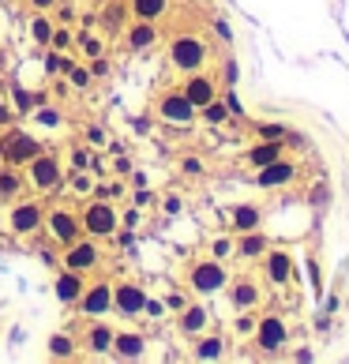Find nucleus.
<instances>
[{
  "mask_svg": "<svg viewBox=\"0 0 349 364\" xmlns=\"http://www.w3.org/2000/svg\"><path fill=\"white\" fill-rule=\"evenodd\" d=\"M79 226H83L86 236H94V241H106V236L117 233V226H121V215H117V207L109 199H86V207L79 210Z\"/></svg>",
  "mask_w": 349,
  "mask_h": 364,
  "instance_id": "1",
  "label": "nucleus"
},
{
  "mask_svg": "<svg viewBox=\"0 0 349 364\" xmlns=\"http://www.w3.org/2000/svg\"><path fill=\"white\" fill-rule=\"evenodd\" d=\"M207 57H210V45H207V38H200V34H177L169 42V64L184 75L200 72V68L207 64Z\"/></svg>",
  "mask_w": 349,
  "mask_h": 364,
  "instance_id": "2",
  "label": "nucleus"
},
{
  "mask_svg": "<svg viewBox=\"0 0 349 364\" xmlns=\"http://www.w3.org/2000/svg\"><path fill=\"white\" fill-rule=\"evenodd\" d=\"M188 286H192V293H200V297H214V293H221L229 286V271L221 259H200V263L188 267Z\"/></svg>",
  "mask_w": 349,
  "mask_h": 364,
  "instance_id": "3",
  "label": "nucleus"
},
{
  "mask_svg": "<svg viewBox=\"0 0 349 364\" xmlns=\"http://www.w3.org/2000/svg\"><path fill=\"white\" fill-rule=\"evenodd\" d=\"M27 180H30V188H38V192H57V188H64V165H60V158L38 150V154L27 162Z\"/></svg>",
  "mask_w": 349,
  "mask_h": 364,
  "instance_id": "4",
  "label": "nucleus"
},
{
  "mask_svg": "<svg viewBox=\"0 0 349 364\" xmlns=\"http://www.w3.org/2000/svg\"><path fill=\"white\" fill-rule=\"evenodd\" d=\"M38 150H42V143H38L34 136L12 128V124L4 128V139H0V158H4L8 165H27L30 158L38 154Z\"/></svg>",
  "mask_w": 349,
  "mask_h": 364,
  "instance_id": "5",
  "label": "nucleus"
},
{
  "mask_svg": "<svg viewBox=\"0 0 349 364\" xmlns=\"http://www.w3.org/2000/svg\"><path fill=\"white\" fill-rule=\"evenodd\" d=\"M64 267L68 271H79V274H91V271H98L101 267V248H98V241L94 236H79V241H71L68 248H64Z\"/></svg>",
  "mask_w": 349,
  "mask_h": 364,
  "instance_id": "6",
  "label": "nucleus"
},
{
  "mask_svg": "<svg viewBox=\"0 0 349 364\" xmlns=\"http://www.w3.org/2000/svg\"><path fill=\"white\" fill-rule=\"evenodd\" d=\"M256 345L263 353H278L285 342H289V327H285V319L278 312H267V315H259V323H256Z\"/></svg>",
  "mask_w": 349,
  "mask_h": 364,
  "instance_id": "7",
  "label": "nucleus"
},
{
  "mask_svg": "<svg viewBox=\"0 0 349 364\" xmlns=\"http://www.w3.org/2000/svg\"><path fill=\"white\" fill-rule=\"evenodd\" d=\"M158 117H162L165 124H177V128H188V124L200 117V109L192 106V101L184 98V90H169L158 98Z\"/></svg>",
  "mask_w": 349,
  "mask_h": 364,
  "instance_id": "8",
  "label": "nucleus"
},
{
  "mask_svg": "<svg viewBox=\"0 0 349 364\" xmlns=\"http://www.w3.org/2000/svg\"><path fill=\"white\" fill-rule=\"evenodd\" d=\"M45 233H49V241L53 244H60V248H68L71 241H79V236H83V226H79V215H71V210H49V215H45Z\"/></svg>",
  "mask_w": 349,
  "mask_h": 364,
  "instance_id": "9",
  "label": "nucleus"
},
{
  "mask_svg": "<svg viewBox=\"0 0 349 364\" xmlns=\"http://www.w3.org/2000/svg\"><path fill=\"white\" fill-rule=\"evenodd\" d=\"M42 221H45V210H42V203H34V199H23V203H15V207L8 210V229H12L15 236L38 233Z\"/></svg>",
  "mask_w": 349,
  "mask_h": 364,
  "instance_id": "10",
  "label": "nucleus"
},
{
  "mask_svg": "<svg viewBox=\"0 0 349 364\" xmlns=\"http://www.w3.org/2000/svg\"><path fill=\"white\" fill-rule=\"evenodd\" d=\"M79 312L94 315V319L113 312V282H86L83 297H79Z\"/></svg>",
  "mask_w": 349,
  "mask_h": 364,
  "instance_id": "11",
  "label": "nucleus"
},
{
  "mask_svg": "<svg viewBox=\"0 0 349 364\" xmlns=\"http://www.w3.org/2000/svg\"><path fill=\"white\" fill-rule=\"evenodd\" d=\"M143 304H147V289L139 282H113V312L128 315V319H139L143 315Z\"/></svg>",
  "mask_w": 349,
  "mask_h": 364,
  "instance_id": "12",
  "label": "nucleus"
},
{
  "mask_svg": "<svg viewBox=\"0 0 349 364\" xmlns=\"http://www.w3.org/2000/svg\"><path fill=\"white\" fill-rule=\"evenodd\" d=\"M184 98L192 101L195 109H203V106H210L214 98H218V83H214V75H203V68L200 72H188V79H184Z\"/></svg>",
  "mask_w": 349,
  "mask_h": 364,
  "instance_id": "13",
  "label": "nucleus"
},
{
  "mask_svg": "<svg viewBox=\"0 0 349 364\" xmlns=\"http://www.w3.org/2000/svg\"><path fill=\"white\" fill-rule=\"evenodd\" d=\"M293 177H297V162H289V158H274L271 165H259L256 184L259 188H285V184H293Z\"/></svg>",
  "mask_w": 349,
  "mask_h": 364,
  "instance_id": "14",
  "label": "nucleus"
},
{
  "mask_svg": "<svg viewBox=\"0 0 349 364\" xmlns=\"http://www.w3.org/2000/svg\"><path fill=\"white\" fill-rule=\"evenodd\" d=\"M263 278L271 282V286H285V282L293 278V256L282 248H267L263 256Z\"/></svg>",
  "mask_w": 349,
  "mask_h": 364,
  "instance_id": "15",
  "label": "nucleus"
},
{
  "mask_svg": "<svg viewBox=\"0 0 349 364\" xmlns=\"http://www.w3.org/2000/svg\"><path fill=\"white\" fill-rule=\"evenodd\" d=\"M83 289H86V274H79V271H60L57 274V282H53V293H57V300L60 304H79V297H83Z\"/></svg>",
  "mask_w": 349,
  "mask_h": 364,
  "instance_id": "16",
  "label": "nucleus"
},
{
  "mask_svg": "<svg viewBox=\"0 0 349 364\" xmlns=\"http://www.w3.org/2000/svg\"><path fill=\"white\" fill-rule=\"evenodd\" d=\"M177 327H180V335H188V338H200L203 330L210 327V312L203 304H184L177 312Z\"/></svg>",
  "mask_w": 349,
  "mask_h": 364,
  "instance_id": "17",
  "label": "nucleus"
},
{
  "mask_svg": "<svg viewBox=\"0 0 349 364\" xmlns=\"http://www.w3.org/2000/svg\"><path fill=\"white\" fill-rule=\"evenodd\" d=\"M271 248V236L263 229H252V233H237V259H263Z\"/></svg>",
  "mask_w": 349,
  "mask_h": 364,
  "instance_id": "18",
  "label": "nucleus"
},
{
  "mask_svg": "<svg viewBox=\"0 0 349 364\" xmlns=\"http://www.w3.org/2000/svg\"><path fill=\"white\" fill-rule=\"evenodd\" d=\"M113 353L121 361H139L143 353H147V338H143L139 330H117L113 335Z\"/></svg>",
  "mask_w": 349,
  "mask_h": 364,
  "instance_id": "19",
  "label": "nucleus"
},
{
  "mask_svg": "<svg viewBox=\"0 0 349 364\" xmlns=\"http://www.w3.org/2000/svg\"><path fill=\"white\" fill-rule=\"evenodd\" d=\"M229 300H233L237 312H244V308H256V304H259V286H256V278H237V282H229Z\"/></svg>",
  "mask_w": 349,
  "mask_h": 364,
  "instance_id": "20",
  "label": "nucleus"
},
{
  "mask_svg": "<svg viewBox=\"0 0 349 364\" xmlns=\"http://www.w3.org/2000/svg\"><path fill=\"white\" fill-rule=\"evenodd\" d=\"M158 45V27L154 23H143V19H136L128 27V49L132 53H147V49H154Z\"/></svg>",
  "mask_w": 349,
  "mask_h": 364,
  "instance_id": "21",
  "label": "nucleus"
},
{
  "mask_svg": "<svg viewBox=\"0 0 349 364\" xmlns=\"http://www.w3.org/2000/svg\"><path fill=\"white\" fill-rule=\"evenodd\" d=\"M113 335L117 330L109 327V323H94V327H86V350L91 353H113Z\"/></svg>",
  "mask_w": 349,
  "mask_h": 364,
  "instance_id": "22",
  "label": "nucleus"
},
{
  "mask_svg": "<svg viewBox=\"0 0 349 364\" xmlns=\"http://www.w3.org/2000/svg\"><path fill=\"white\" fill-rule=\"evenodd\" d=\"M128 12H132V19L158 23L165 12H169V0H128Z\"/></svg>",
  "mask_w": 349,
  "mask_h": 364,
  "instance_id": "23",
  "label": "nucleus"
},
{
  "mask_svg": "<svg viewBox=\"0 0 349 364\" xmlns=\"http://www.w3.org/2000/svg\"><path fill=\"white\" fill-rule=\"evenodd\" d=\"M274 158H282V139H263L259 147H252L248 150V165H271Z\"/></svg>",
  "mask_w": 349,
  "mask_h": 364,
  "instance_id": "24",
  "label": "nucleus"
},
{
  "mask_svg": "<svg viewBox=\"0 0 349 364\" xmlns=\"http://www.w3.org/2000/svg\"><path fill=\"white\" fill-rule=\"evenodd\" d=\"M221 353H226V342H221L218 335H203L200 342H195L192 357H195V361H218Z\"/></svg>",
  "mask_w": 349,
  "mask_h": 364,
  "instance_id": "25",
  "label": "nucleus"
},
{
  "mask_svg": "<svg viewBox=\"0 0 349 364\" xmlns=\"http://www.w3.org/2000/svg\"><path fill=\"white\" fill-rule=\"evenodd\" d=\"M259 221H263V215H259V207H237L233 210V229L237 233H252V229H259Z\"/></svg>",
  "mask_w": 349,
  "mask_h": 364,
  "instance_id": "26",
  "label": "nucleus"
},
{
  "mask_svg": "<svg viewBox=\"0 0 349 364\" xmlns=\"http://www.w3.org/2000/svg\"><path fill=\"white\" fill-rule=\"evenodd\" d=\"M75 45H79V53H83L86 60H94V57H106V42H101L98 34H79V38H75Z\"/></svg>",
  "mask_w": 349,
  "mask_h": 364,
  "instance_id": "27",
  "label": "nucleus"
},
{
  "mask_svg": "<svg viewBox=\"0 0 349 364\" xmlns=\"http://www.w3.org/2000/svg\"><path fill=\"white\" fill-rule=\"evenodd\" d=\"M71 353H75V338H71V335H53V338H49V357L68 361Z\"/></svg>",
  "mask_w": 349,
  "mask_h": 364,
  "instance_id": "28",
  "label": "nucleus"
},
{
  "mask_svg": "<svg viewBox=\"0 0 349 364\" xmlns=\"http://www.w3.org/2000/svg\"><path fill=\"white\" fill-rule=\"evenodd\" d=\"M12 98H15V109H19V113H34V109L42 106V94H27L19 83L12 86Z\"/></svg>",
  "mask_w": 349,
  "mask_h": 364,
  "instance_id": "29",
  "label": "nucleus"
},
{
  "mask_svg": "<svg viewBox=\"0 0 349 364\" xmlns=\"http://www.w3.org/2000/svg\"><path fill=\"white\" fill-rule=\"evenodd\" d=\"M71 45H75V34L64 27V23H57L53 27V34H49V49H57V53H68Z\"/></svg>",
  "mask_w": 349,
  "mask_h": 364,
  "instance_id": "30",
  "label": "nucleus"
},
{
  "mask_svg": "<svg viewBox=\"0 0 349 364\" xmlns=\"http://www.w3.org/2000/svg\"><path fill=\"white\" fill-rule=\"evenodd\" d=\"M200 113H203V121H207L210 128H218V124H226V121H229V109H226V101H218V98H214L210 106H203Z\"/></svg>",
  "mask_w": 349,
  "mask_h": 364,
  "instance_id": "31",
  "label": "nucleus"
},
{
  "mask_svg": "<svg viewBox=\"0 0 349 364\" xmlns=\"http://www.w3.org/2000/svg\"><path fill=\"white\" fill-rule=\"evenodd\" d=\"M53 27H57V23H49V19H45V15H34V19H30V38H34L38 45H49V34H53Z\"/></svg>",
  "mask_w": 349,
  "mask_h": 364,
  "instance_id": "32",
  "label": "nucleus"
},
{
  "mask_svg": "<svg viewBox=\"0 0 349 364\" xmlns=\"http://www.w3.org/2000/svg\"><path fill=\"white\" fill-rule=\"evenodd\" d=\"M124 12H128V4H117V0H109V4H106V12H101V23H106L109 30H121Z\"/></svg>",
  "mask_w": 349,
  "mask_h": 364,
  "instance_id": "33",
  "label": "nucleus"
},
{
  "mask_svg": "<svg viewBox=\"0 0 349 364\" xmlns=\"http://www.w3.org/2000/svg\"><path fill=\"white\" fill-rule=\"evenodd\" d=\"M233 252H237V241H233V236H214V241H210V256L221 259V263H226Z\"/></svg>",
  "mask_w": 349,
  "mask_h": 364,
  "instance_id": "34",
  "label": "nucleus"
},
{
  "mask_svg": "<svg viewBox=\"0 0 349 364\" xmlns=\"http://www.w3.org/2000/svg\"><path fill=\"white\" fill-rule=\"evenodd\" d=\"M256 323H259V315H252V308H244V312L233 319V330L241 338H248V335H256Z\"/></svg>",
  "mask_w": 349,
  "mask_h": 364,
  "instance_id": "35",
  "label": "nucleus"
},
{
  "mask_svg": "<svg viewBox=\"0 0 349 364\" xmlns=\"http://www.w3.org/2000/svg\"><path fill=\"white\" fill-rule=\"evenodd\" d=\"M64 184H71L75 195H91L94 192V180L86 177V169H71V180H64Z\"/></svg>",
  "mask_w": 349,
  "mask_h": 364,
  "instance_id": "36",
  "label": "nucleus"
},
{
  "mask_svg": "<svg viewBox=\"0 0 349 364\" xmlns=\"http://www.w3.org/2000/svg\"><path fill=\"white\" fill-rule=\"evenodd\" d=\"M64 75H68V83L75 86V90H86V86H91V79H94V75H91V68H75V64H71Z\"/></svg>",
  "mask_w": 349,
  "mask_h": 364,
  "instance_id": "37",
  "label": "nucleus"
},
{
  "mask_svg": "<svg viewBox=\"0 0 349 364\" xmlns=\"http://www.w3.org/2000/svg\"><path fill=\"white\" fill-rule=\"evenodd\" d=\"M143 315H147V319H165V315H169V308H165V300L147 297V304H143Z\"/></svg>",
  "mask_w": 349,
  "mask_h": 364,
  "instance_id": "38",
  "label": "nucleus"
},
{
  "mask_svg": "<svg viewBox=\"0 0 349 364\" xmlns=\"http://www.w3.org/2000/svg\"><path fill=\"white\" fill-rule=\"evenodd\" d=\"M19 192V177H15V173H0V195H15Z\"/></svg>",
  "mask_w": 349,
  "mask_h": 364,
  "instance_id": "39",
  "label": "nucleus"
},
{
  "mask_svg": "<svg viewBox=\"0 0 349 364\" xmlns=\"http://www.w3.org/2000/svg\"><path fill=\"white\" fill-rule=\"evenodd\" d=\"M259 139H285L289 132L282 128V124H259V132H256Z\"/></svg>",
  "mask_w": 349,
  "mask_h": 364,
  "instance_id": "40",
  "label": "nucleus"
},
{
  "mask_svg": "<svg viewBox=\"0 0 349 364\" xmlns=\"http://www.w3.org/2000/svg\"><path fill=\"white\" fill-rule=\"evenodd\" d=\"M94 165V158L86 154V150H75V154H71V169H91Z\"/></svg>",
  "mask_w": 349,
  "mask_h": 364,
  "instance_id": "41",
  "label": "nucleus"
},
{
  "mask_svg": "<svg viewBox=\"0 0 349 364\" xmlns=\"http://www.w3.org/2000/svg\"><path fill=\"white\" fill-rule=\"evenodd\" d=\"M184 304H188V300H184V293H169V297H165V308H169L173 315H177Z\"/></svg>",
  "mask_w": 349,
  "mask_h": 364,
  "instance_id": "42",
  "label": "nucleus"
},
{
  "mask_svg": "<svg viewBox=\"0 0 349 364\" xmlns=\"http://www.w3.org/2000/svg\"><path fill=\"white\" fill-rule=\"evenodd\" d=\"M226 109H229V117H241V113H244L241 98H237V94H233V90H229V94H226Z\"/></svg>",
  "mask_w": 349,
  "mask_h": 364,
  "instance_id": "43",
  "label": "nucleus"
},
{
  "mask_svg": "<svg viewBox=\"0 0 349 364\" xmlns=\"http://www.w3.org/2000/svg\"><path fill=\"white\" fill-rule=\"evenodd\" d=\"M38 121L53 128V124H60V113H57V109H38Z\"/></svg>",
  "mask_w": 349,
  "mask_h": 364,
  "instance_id": "44",
  "label": "nucleus"
},
{
  "mask_svg": "<svg viewBox=\"0 0 349 364\" xmlns=\"http://www.w3.org/2000/svg\"><path fill=\"white\" fill-rule=\"evenodd\" d=\"M180 165H184V173H188V177H200V173H203V162H200V158H184Z\"/></svg>",
  "mask_w": 349,
  "mask_h": 364,
  "instance_id": "45",
  "label": "nucleus"
},
{
  "mask_svg": "<svg viewBox=\"0 0 349 364\" xmlns=\"http://www.w3.org/2000/svg\"><path fill=\"white\" fill-rule=\"evenodd\" d=\"M180 210H184V199H180V195H169V199H165V215H180Z\"/></svg>",
  "mask_w": 349,
  "mask_h": 364,
  "instance_id": "46",
  "label": "nucleus"
},
{
  "mask_svg": "<svg viewBox=\"0 0 349 364\" xmlns=\"http://www.w3.org/2000/svg\"><path fill=\"white\" fill-rule=\"evenodd\" d=\"M71 19H75V8H71V4H60V8H57V23H64V27H68Z\"/></svg>",
  "mask_w": 349,
  "mask_h": 364,
  "instance_id": "47",
  "label": "nucleus"
},
{
  "mask_svg": "<svg viewBox=\"0 0 349 364\" xmlns=\"http://www.w3.org/2000/svg\"><path fill=\"white\" fill-rule=\"evenodd\" d=\"M86 143L101 147V143H106V132H101V128H86Z\"/></svg>",
  "mask_w": 349,
  "mask_h": 364,
  "instance_id": "48",
  "label": "nucleus"
},
{
  "mask_svg": "<svg viewBox=\"0 0 349 364\" xmlns=\"http://www.w3.org/2000/svg\"><path fill=\"white\" fill-rule=\"evenodd\" d=\"M45 72H49V75L60 72V53L57 49H49V57H45Z\"/></svg>",
  "mask_w": 349,
  "mask_h": 364,
  "instance_id": "49",
  "label": "nucleus"
},
{
  "mask_svg": "<svg viewBox=\"0 0 349 364\" xmlns=\"http://www.w3.org/2000/svg\"><path fill=\"white\" fill-rule=\"evenodd\" d=\"M132 203H136V207H147V203H150V192H147V188H136V192H132Z\"/></svg>",
  "mask_w": 349,
  "mask_h": 364,
  "instance_id": "50",
  "label": "nucleus"
},
{
  "mask_svg": "<svg viewBox=\"0 0 349 364\" xmlns=\"http://www.w3.org/2000/svg\"><path fill=\"white\" fill-rule=\"evenodd\" d=\"M8 124H12V109H8V101L0 98V132H4Z\"/></svg>",
  "mask_w": 349,
  "mask_h": 364,
  "instance_id": "51",
  "label": "nucleus"
},
{
  "mask_svg": "<svg viewBox=\"0 0 349 364\" xmlns=\"http://www.w3.org/2000/svg\"><path fill=\"white\" fill-rule=\"evenodd\" d=\"M34 12H49V8H57V0H27Z\"/></svg>",
  "mask_w": 349,
  "mask_h": 364,
  "instance_id": "52",
  "label": "nucleus"
},
{
  "mask_svg": "<svg viewBox=\"0 0 349 364\" xmlns=\"http://www.w3.org/2000/svg\"><path fill=\"white\" fill-rule=\"evenodd\" d=\"M113 169L121 173V177H124V173H132V158H124V154H121V158H117V165H113Z\"/></svg>",
  "mask_w": 349,
  "mask_h": 364,
  "instance_id": "53",
  "label": "nucleus"
},
{
  "mask_svg": "<svg viewBox=\"0 0 349 364\" xmlns=\"http://www.w3.org/2000/svg\"><path fill=\"white\" fill-rule=\"evenodd\" d=\"M139 226V207L136 210H128V215H124V229H136Z\"/></svg>",
  "mask_w": 349,
  "mask_h": 364,
  "instance_id": "54",
  "label": "nucleus"
},
{
  "mask_svg": "<svg viewBox=\"0 0 349 364\" xmlns=\"http://www.w3.org/2000/svg\"><path fill=\"white\" fill-rule=\"evenodd\" d=\"M312 203H315V207H323V203H327V192H323V188H315V192H312Z\"/></svg>",
  "mask_w": 349,
  "mask_h": 364,
  "instance_id": "55",
  "label": "nucleus"
},
{
  "mask_svg": "<svg viewBox=\"0 0 349 364\" xmlns=\"http://www.w3.org/2000/svg\"><path fill=\"white\" fill-rule=\"evenodd\" d=\"M226 79H229V83H237V64H233V60L226 64Z\"/></svg>",
  "mask_w": 349,
  "mask_h": 364,
  "instance_id": "56",
  "label": "nucleus"
},
{
  "mask_svg": "<svg viewBox=\"0 0 349 364\" xmlns=\"http://www.w3.org/2000/svg\"><path fill=\"white\" fill-rule=\"evenodd\" d=\"M0 4H4V0H0Z\"/></svg>",
  "mask_w": 349,
  "mask_h": 364,
  "instance_id": "57",
  "label": "nucleus"
}]
</instances>
